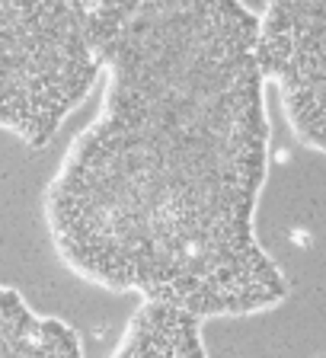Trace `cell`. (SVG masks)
I'll return each instance as SVG.
<instances>
[{
    "mask_svg": "<svg viewBox=\"0 0 326 358\" xmlns=\"http://www.w3.org/2000/svg\"><path fill=\"white\" fill-rule=\"evenodd\" d=\"M99 77L77 0H0V131L45 148Z\"/></svg>",
    "mask_w": 326,
    "mask_h": 358,
    "instance_id": "2",
    "label": "cell"
},
{
    "mask_svg": "<svg viewBox=\"0 0 326 358\" xmlns=\"http://www.w3.org/2000/svg\"><path fill=\"white\" fill-rule=\"evenodd\" d=\"M256 55L295 138L326 154V0H269Z\"/></svg>",
    "mask_w": 326,
    "mask_h": 358,
    "instance_id": "3",
    "label": "cell"
},
{
    "mask_svg": "<svg viewBox=\"0 0 326 358\" xmlns=\"http://www.w3.org/2000/svg\"><path fill=\"white\" fill-rule=\"evenodd\" d=\"M109 358H208L201 317L166 301H141Z\"/></svg>",
    "mask_w": 326,
    "mask_h": 358,
    "instance_id": "4",
    "label": "cell"
},
{
    "mask_svg": "<svg viewBox=\"0 0 326 358\" xmlns=\"http://www.w3.org/2000/svg\"><path fill=\"white\" fill-rule=\"evenodd\" d=\"M0 358H83V345L64 320L32 310L20 291L0 285Z\"/></svg>",
    "mask_w": 326,
    "mask_h": 358,
    "instance_id": "5",
    "label": "cell"
},
{
    "mask_svg": "<svg viewBox=\"0 0 326 358\" xmlns=\"http://www.w3.org/2000/svg\"><path fill=\"white\" fill-rule=\"evenodd\" d=\"M103 106L45 189V227L77 278L215 317L288 298L256 234L269 173L256 16L240 0H77Z\"/></svg>",
    "mask_w": 326,
    "mask_h": 358,
    "instance_id": "1",
    "label": "cell"
}]
</instances>
